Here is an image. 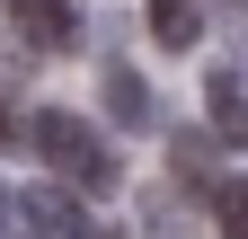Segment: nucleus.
Here are the masks:
<instances>
[{
    "instance_id": "obj_1",
    "label": "nucleus",
    "mask_w": 248,
    "mask_h": 239,
    "mask_svg": "<svg viewBox=\"0 0 248 239\" xmlns=\"http://www.w3.org/2000/svg\"><path fill=\"white\" fill-rule=\"evenodd\" d=\"M27 142H36V160H53V177L80 186V195H115L124 186V160L107 151V133H89L71 106H45L36 124H27Z\"/></svg>"
},
{
    "instance_id": "obj_10",
    "label": "nucleus",
    "mask_w": 248,
    "mask_h": 239,
    "mask_svg": "<svg viewBox=\"0 0 248 239\" xmlns=\"http://www.w3.org/2000/svg\"><path fill=\"white\" fill-rule=\"evenodd\" d=\"M9 133H18V124H9V106H0V142H9Z\"/></svg>"
},
{
    "instance_id": "obj_4",
    "label": "nucleus",
    "mask_w": 248,
    "mask_h": 239,
    "mask_svg": "<svg viewBox=\"0 0 248 239\" xmlns=\"http://www.w3.org/2000/svg\"><path fill=\"white\" fill-rule=\"evenodd\" d=\"M142 27H151L160 53H195V45H204V0H151Z\"/></svg>"
},
{
    "instance_id": "obj_12",
    "label": "nucleus",
    "mask_w": 248,
    "mask_h": 239,
    "mask_svg": "<svg viewBox=\"0 0 248 239\" xmlns=\"http://www.w3.org/2000/svg\"><path fill=\"white\" fill-rule=\"evenodd\" d=\"M0 230H9V195H0Z\"/></svg>"
},
{
    "instance_id": "obj_7",
    "label": "nucleus",
    "mask_w": 248,
    "mask_h": 239,
    "mask_svg": "<svg viewBox=\"0 0 248 239\" xmlns=\"http://www.w3.org/2000/svg\"><path fill=\"white\" fill-rule=\"evenodd\" d=\"M9 9H18V27H27V45H45V53L71 45V0H9Z\"/></svg>"
},
{
    "instance_id": "obj_2",
    "label": "nucleus",
    "mask_w": 248,
    "mask_h": 239,
    "mask_svg": "<svg viewBox=\"0 0 248 239\" xmlns=\"http://www.w3.org/2000/svg\"><path fill=\"white\" fill-rule=\"evenodd\" d=\"M204 106H213V142H248V62H213Z\"/></svg>"
},
{
    "instance_id": "obj_3",
    "label": "nucleus",
    "mask_w": 248,
    "mask_h": 239,
    "mask_svg": "<svg viewBox=\"0 0 248 239\" xmlns=\"http://www.w3.org/2000/svg\"><path fill=\"white\" fill-rule=\"evenodd\" d=\"M9 213L36 230V239H80V230H89V213H80L62 186H18V204H9Z\"/></svg>"
},
{
    "instance_id": "obj_11",
    "label": "nucleus",
    "mask_w": 248,
    "mask_h": 239,
    "mask_svg": "<svg viewBox=\"0 0 248 239\" xmlns=\"http://www.w3.org/2000/svg\"><path fill=\"white\" fill-rule=\"evenodd\" d=\"M80 239H115V230H98V222H89V230H80Z\"/></svg>"
},
{
    "instance_id": "obj_5",
    "label": "nucleus",
    "mask_w": 248,
    "mask_h": 239,
    "mask_svg": "<svg viewBox=\"0 0 248 239\" xmlns=\"http://www.w3.org/2000/svg\"><path fill=\"white\" fill-rule=\"evenodd\" d=\"M107 115L124 133H160V106H151V89H142L133 62H107Z\"/></svg>"
},
{
    "instance_id": "obj_9",
    "label": "nucleus",
    "mask_w": 248,
    "mask_h": 239,
    "mask_svg": "<svg viewBox=\"0 0 248 239\" xmlns=\"http://www.w3.org/2000/svg\"><path fill=\"white\" fill-rule=\"evenodd\" d=\"M213 230L248 239V177H222V186H213Z\"/></svg>"
},
{
    "instance_id": "obj_8",
    "label": "nucleus",
    "mask_w": 248,
    "mask_h": 239,
    "mask_svg": "<svg viewBox=\"0 0 248 239\" xmlns=\"http://www.w3.org/2000/svg\"><path fill=\"white\" fill-rule=\"evenodd\" d=\"M142 230H151V239H195L186 195H177V186H151V195H142Z\"/></svg>"
},
{
    "instance_id": "obj_6",
    "label": "nucleus",
    "mask_w": 248,
    "mask_h": 239,
    "mask_svg": "<svg viewBox=\"0 0 248 239\" xmlns=\"http://www.w3.org/2000/svg\"><path fill=\"white\" fill-rule=\"evenodd\" d=\"M169 160H177V186H222V142H213V133H195V124H177L169 133Z\"/></svg>"
}]
</instances>
